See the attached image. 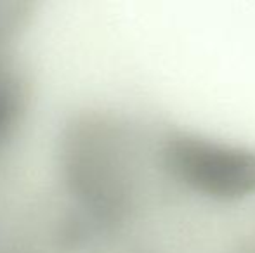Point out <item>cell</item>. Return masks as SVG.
<instances>
[{
    "mask_svg": "<svg viewBox=\"0 0 255 253\" xmlns=\"http://www.w3.org/2000/svg\"><path fill=\"white\" fill-rule=\"evenodd\" d=\"M163 163L170 175L207 198L231 201L255 194V151L193 135L165 144Z\"/></svg>",
    "mask_w": 255,
    "mask_h": 253,
    "instance_id": "1",
    "label": "cell"
},
{
    "mask_svg": "<svg viewBox=\"0 0 255 253\" xmlns=\"http://www.w3.org/2000/svg\"><path fill=\"white\" fill-rule=\"evenodd\" d=\"M17 108V95L9 80L0 77V132L12 122V115Z\"/></svg>",
    "mask_w": 255,
    "mask_h": 253,
    "instance_id": "2",
    "label": "cell"
}]
</instances>
